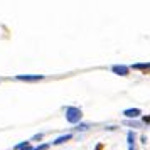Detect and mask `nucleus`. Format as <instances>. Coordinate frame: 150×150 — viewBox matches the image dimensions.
<instances>
[{
  "instance_id": "f257e3e1",
  "label": "nucleus",
  "mask_w": 150,
  "mask_h": 150,
  "mask_svg": "<svg viewBox=\"0 0 150 150\" xmlns=\"http://www.w3.org/2000/svg\"><path fill=\"white\" fill-rule=\"evenodd\" d=\"M83 120V110L78 106H68L66 108V122L71 125H79Z\"/></svg>"
},
{
  "instance_id": "f03ea898",
  "label": "nucleus",
  "mask_w": 150,
  "mask_h": 150,
  "mask_svg": "<svg viewBox=\"0 0 150 150\" xmlns=\"http://www.w3.org/2000/svg\"><path fill=\"white\" fill-rule=\"evenodd\" d=\"M17 81H25V83H37V81H42L44 76L42 74H19L15 76Z\"/></svg>"
},
{
  "instance_id": "7ed1b4c3",
  "label": "nucleus",
  "mask_w": 150,
  "mask_h": 150,
  "mask_svg": "<svg viewBox=\"0 0 150 150\" xmlns=\"http://www.w3.org/2000/svg\"><path fill=\"white\" fill-rule=\"evenodd\" d=\"M111 73L116 76H128L130 74V66H125V64H115L111 66Z\"/></svg>"
},
{
  "instance_id": "20e7f679",
  "label": "nucleus",
  "mask_w": 150,
  "mask_h": 150,
  "mask_svg": "<svg viewBox=\"0 0 150 150\" xmlns=\"http://www.w3.org/2000/svg\"><path fill=\"white\" fill-rule=\"evenodd\" d=\"M130 69H135V71H140L143 74H150V62H135L132 64Z\"/></svg>"
},
{
  "instance_id": "39448f33",
  "label": "nucleus",
  "mask_w": 150,
  "mask_h": 150,
  "mask_svg": "<svg viewBox=\"0 0 150 150\" xmlns=\"http://www.w3.org/2000/svg\"><path fill=\"white\" fill-rule=\"evenodd\" d=\"M123 115L127 116V118L135 120V118H140L142 116V110L140 108H127V110H123Z\"/></svg>"
},
{
  "instance_id": "423d86ee",
  "label": "nucleus",
  "mask_w": 150,
  "mask_h": 150,
  "mask_svg": "<svg viewBox=\"0 0 150 150\" xmlns=\"http://www.w3.org/2000/svg\"><path fill=\"white\" fill-rule=\"evenodd\" d=\"M68 140H73V135H71V133H68V135H61V137H57L54 142H52V145H62V143H66Z\"/></svg>"
},
{
  "instance_id": "0eeeda50",
  "label": "nucleus",
  "mask_w": 150,
  "mask_h": 150,
  "mask_svg": "<svg viewBox=\"0 0 150 150\" xmlns=\"http://www.w3.org/2000/svg\"><path fill=\"white\" fill-rule=\"evenodd\" d=\"M127 142H128V149L130 147H135V133L133 132H128L127 133Z\"/></svg>"
},
{
  "instance_id": "6e6552de",
  "label": "nucleus",
  "mask_w": 150,
  "mask_h": 150,
  "mask_svg": "<svg viewBox=\"0 0 150 150\" xmlns=\"http://www.w3.org/2000/svg\"><path fill=\"white\" fill-rule=\"evenodd\" d=\"M30 145V142L29 140H25V142H21V143H17L14 147V150H22V149H25V147H29Z\"/></svg>"
},
{
  "instance_id": "1a4fd4ad",
  "label": "nucleus",
  "mask_w": 150,
  "mask_h": 150,
  "mask_svg": "<svg viewBox=\"0 0 150 150\" xmlns=\"http://www.w3.org/2000/svg\"><path fill=\"white\" fill-rule=\"evenodd\" d=\"M88 128H89L88 123H79V125L76 127V132H84V130H88Z\"/></svg>"
},
{
  "instance_id": "9d476101",
  "label": "nucleus",
  "mask_w": 150,
  "mask_h": 150,
  "mask_svg": "<svg viewBox=\"0 0 150 150\" xmlns=\"http://www.w3.org/2000/svg\"><path fill=\"white\" fill-rule=\"evenodd\" d=\"M49 149V143H41L37 147H32V150H47Z\"/></svg>"
},
{
  "instance_id": "9b49d317",
  "label": "nucleus",
  "mask_w": 150,
  "mask_h": 150,
  "mask_svg": "<svg viewBox=\"0 0 150 150\" xmlns=\"http://www.w3.org/2000/svg\"><path fill=\"white\" fill-rule=\"evenodd\" d=\"M42 137H44L42 133H37V135H34L32 138H30V140H34V142H39V140H42Z\"/></svg>"
},
{
  "instance_id": "f8f14e48",
  "label": "nucleus",
  "mask_w": 150,
  "mask_h": 150,
  "mask_svg": "<svg viewBox=\"0 0 150 150\" xmlns=\"http://www.w3.org/2000/svg\"><path fill=\"white\" fill-rule=\"evenodd\" d=\"M142 122H143V123H147V125H150V115L142 116Z\"/></svg>"
},
{
  "instance_id": "ddd939ff",
  "label": "nucleus",
  "mask_w": 150,
  "mask_h": 150,
  "mask_svg": "<svg viewBox=\"0 0 150 150\" xmlns=\"http://www.w3.org/2000/svg\"><path fill=\"white\" fill-rule=\"evenodd\" d=\"M95 150H103V145H101V143H98V145L95 147Z\"/></svg>"
},
{
  "instance_id": "4468645a",
  "label": "nucleus",
  "mask_w": 150,
  "mask_h": 150,
  "mask_svg": "<svg viewBox=\"0 0 150 150\" xmlns=\"http://www.w3.org/2000/svg\"><path fill=\"white\" fill-rule=\"evenodd\" d=\"M22 150H32V147H30V145H29V147H25V149H22Z\"/></svg>"
},
{
  "instance_id": "2eb2a0df",
  "label": "nucleus",
  "mask_w": 150,
  "mask_h": 150,
  "mask_svg": "<svg viewBox=\"0 0 150 150\" xmlns=\"http://www.w3.org/2000/svg\"><path fill=\"white\" fill-rule=\"evenodd\" d=\"M128 150H135V147H130V149Z\"/></svg>"
}]
</instances>
